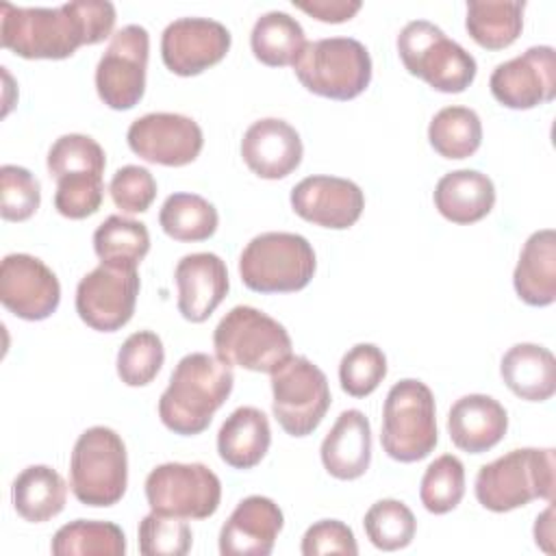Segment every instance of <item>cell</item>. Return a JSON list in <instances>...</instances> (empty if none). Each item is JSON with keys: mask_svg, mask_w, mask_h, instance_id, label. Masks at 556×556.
Returning <instances> with one entry per match:
<instances>
[{"mask_svg": "<svg viewBox=\"0 0 556 556\" xmlns=\"http://www.w3.org/2000/svg\"><path fill=\"white\" fill-rule=\"evenodd\" d=\"M106 0H74L61 7L0 4V41L22 59H67L80 46L104 41L115 26Z\"/></svg>", "mask_w": 556, "mask_h": 556, "instance_id": "cell-1", "label": "cell"}, {"mask_svg": "<svg viewBox=\"0 0 556 556\" xmlns=\"http://www.w3.org/2000/svg\"><path fill=\"white\" fill-rule=\"evenodd\" d=\"M232 384V367L224 361L204 352L182 356L159 400L163 426L180 437L204 432L215 410L228 400Z\"/></svg>", "mask_w": 556, "mask_h": 556, "instance_id": "cell-2", "label": "cell"}, {"mask_svg": "<svg viewBox=\"0 0 556 556\" xmlns=\"http://www.w3.org/2000/svg\"><path fill=\"white\" fill-rule=\"evenodd\" d=\"M554 450L521 447L482 465L476 476V500L493 513H508L532 500H554Z\"/></svg>", "mask_w": 556, "mask_h": 556, "instance_id": "cell-3", "label": "cell"}, {"mask_svg": "<svg viewBox=\"0 0 556 556\" xmlns=\"http://www.w3.org/2000/svg\"><path fill=\"white\" fill-rule=\"evenodd\" d=\"M213 348L219 361L250 371L274 374L291 354V337L282 324L267 313L239 304L230 308L213 332Z\"/></svg>", "mask_w": 556, "mask_h": 556, "instance_id": "cell-4", "label": "cell"}, {"mask_svg": "<svg viewBox=\"0 0 556 556\" xmlns=\"http://www.w3.org/2000/svg\"><path fill=\"white\" fill-rule=\"evenodd\" d=\"M70 486L85 506H113L128 486V456L122 437L106 426L87 428L74 443Z\"/></svg>", "mask_w": 556, "mask_h": 556, "instance_id": "cell-5", "label": "cell"}, {"mask_svg": "<svg viewBox=\"0 0 556 556\" xmlns=\"http://www.w3.org/2000/svg\"><path fill=\"white\" fill-rule=\"evenodd\" d=\"M317 261L306 237L295 232L256 235L239 256V276L256 293H293L304 289Z\"/></svg>", "mask_w": 556, "mask_h": 556, "instance_id": "cell-6", "label": "cell"}, {"mask_svg": "<svg viewBox=\"0 0 556 556\" xmlns=\"http://www.w3.org/2000/svg\"><path fill=\"white\" fill-rule=\"evenodd\" d=\"M439 441L437 408L430 387L415 378L395 382L384 400L380 443L400 463L426 458Z\"/></svg>", "mask_w": 556, "mask_h": 556, "instance_id": "cell-7", "label": "cell"}, {"mask_svg": "<svg viewBox=\"0 0 556 556\" xmlns=\"http://www.w3.org/2000/svg\"><path fill=\"white\" fill-rule=\"evenodd\" d=\"M397 54L408 74L443 93L465 91L478 72L476 59L428 20H413L400 30Z\"/></svg>", "mask_w": 556, "mask_h": 556, "instance_id": "cell-8", "label": "cell"}, {"mask_svg": "<svg viewBox=\"0 0 556 556\" xmlns=\"http://www.w3.org/2000/svg\"><path fill=\"white\" fill-rule=\"evenodd\" d=\"M298 80L315 96L352 100L371 80V56L352 37H328L308 41L293 63Z\"/></svg>", "mask_w": 556, "mask_h": 556, "instance_id": "cell-9", "label": "cell"}, {"mask_svg": "<svg viewBox=\"0 0 556 556\" xmlns=\"http://www.w3.org/2000/svg\"><path fill=\"white\" fill-rule=\"evenodd\" d=\"M271 410L291 437L311 434L330 408L326 374L306 356H291L271 374Z\"/></svg>", "mask_w": 556, "mask_h": 556, "instance_id": "cell-10", "label": "cell"}, {"mask_svg": "<svg viewBox=\"0 0 556 556\" xmlns=\"http://www.w3.org/2000/svg\"><path fill=\"white\" fill-rule=\"evenodd\" d=\"M146 500L161 515L206 519L219 506L222 482L202 463H163L146 478Z\"/></svg>", "mask_w": 556, "mask_h": 556, "instance_id": "cell-11", "label": "cell"}, {"mask_svg": "<svg viewBox=\"0 0 556 556\" xmlns=\"http://www.w3.org/2000/svg\"><path fill=\"white\" fill-rule=\"evenodd\" d=\"M150 35L139 24L119 28L96 67L100 100L115 111H128L143 98Z\"/></svg>", "mask_w": 556, "mask_h": 556, "instance_id": "cell-12", "label": "cell"}, {"mask_svg": "<svg viewBox=\"0 0 556 556\" xmlns=\"http://www.w3.org/2000/svg\"><path fill=\"white\" fill-rule=\"evenodd\" d=\"M137 269L100 263L76 287V313L98 332H115L135 313L139 295Z\"/></svg>", "mask_w": 556, "mask_h": 556, "instance_id": "cell-13", "label": "cell"}, {"mask_svg": "<svg viewBox=\"0 0 556 556\" xmlns=\"http://www.w3.org/2000/svg\"><path fill=\"white\" fill-rule=\"evenodd\" d=\"M130 150L148 161L167 167L189 165L204 146L202 128L195 119L180 113H146L126 132Z\"/></svg>", "mask_w": 556, "mask_h": 556, "instance_id": "cell-14", "label": "cell"}, {"mask_svg": "<svg viewBox=\"0 0 556 556\" xmlns=\"http://www.w3.org/2000/svg\"><path fill=\"white\" fill-rule=\"evenodd\" d=\"M0 302L20 319L41 321L61 302L59 278L37 256L7 254L0 265Z\"/></svg>", "mask_w": 556, "mask_h": 556, "instance_id": "cell-15", "label": "cell"}, {"mask_svg": "<svg viewBox=\"0 0 556 556\" xmlns=\"http://www.w3.org/2000/svg\"><path fill=\"white\" fill-rule=\"evenodd\" d=\"M489 87L493 98L508 109L526 111L556 96V52L552 46H532L523 54L500 63Z\"/></svg>", "mask_w": 556, "mask_h": 556, "instance_id": "cell-16", "label": "cell"}, {"mask_svg": "<svg viewBox=\"0 0 556 556\" xmlns=\"http://www.w3.org/2000/svg\"><path fill=\"white\" fill-rule=\"evenodd\" d=\"M230 33L208 17H180L161 35V56L176 76H198L219 63L230 50Z\"/></svg>", "mask_w": 556, "mask_h": 556, "instance_id": "cell-17", "label": "cell"}, {"mask_svg": "<svg viewBox=\"0 0 556 556\" xmlns=\"http://www.w3.org/2000/svg\"><path fill=\"white\" fill-rule=\"evenodd\" d=\"M291 208L315 226L345 230L358 222L365 208V195L348 178L306 176L291 189Z\"/></svg>", "mask_w": 556, "mask_h": 556, "instance_id": "cell-18", "label": "cell"}, {"mask_svg": "<svg viewBox=\"0 0 556 556\" xmlns=\"http://www.w3.org/2000/svg\"><path fill=\"white\" fill-rule=\"evenodd\" d=\"M285 526L280 506L265 495L241 500L219 532L222 556H267Z\"/></svg>", "mask_w": 556, "mask_h": 556, "instance_id": "cell-19", "label": "cell"}, {"mask_svg": "<svg viewBox=\"0 0 556 556\" xmlns=\"http://www.w3.org/2000/svg\"><path fill=\"white\" fill-rule=\"evenodd\" d=\"M302 139L298 130L278 117L256 119L241 139L245 165L265 180H278L298 169L302 161Z\"/></svg>", "mask_w": 556, "mask_h": 556, "instance_id": "cell-20", "label": "cell"}, {"mask_svg": "<svg viewBox=\"0 0 556 556\" xmlns=\"http://www.w3.org/2000/svg\"><path fill=\"white\" fill-rule=\"evenodd\" d=\"M174 278L178 287V311L193 324L206 321L230 287L226 263L213 252L182 256L174 269Z\"/></svg>", "mask_w": 556, "mask_h": 556, "instance_id": "cell-21", "label": "cell"}, {"mask_svg": "<svg viewBox=\"0 0 556 556\" xmlns=\"http://www.w3.org/2000/svg\"><path fill=\"white\" fill-rule=\"evenodd\" d=\"M508 430L506 408L491 395L469 393L456 400L447 415L452 443L467 454H482L495 447Z\"/></svg>", "mask_w": 556, "mask_h": 556, "instance_id": "cell-22", "label": "cell"}, {"mask_svg": "<svg viewBox=\"0 0 556 556\" xmlns=\"http://www.w3.org/2000/svg\"><path fill=\"white\" fill-rule=\"evenodd\" d=\"M324 469L337 480L361 478L371 463V426L369 419L356 410H343L334 426L321 441Z\"/></svg>", "mask_w": 556, "mask_h": 556, "instance_id": "cell-23", "label": "cell"}, {"mask_svg": "<svg viewBox=\"0 0 556 556\" xmlns=\"http://www.w3.org/2000/svg\"><path fill=\"white\" fill-rule=\"evenodd\" d=\"M495 204L493 180L478 169H456L439 178L434 206L452 224H476Z\"/></svg>", "mask_w": 556, "mask_h": 556, "instance_id": "cell-24", "label": "cell"}, {"mask_svg": "<svg viewBox=\"0 0 556 556\" xmlns=\"http://www.w3.org/2000/svg\"><path fill=\"white\" fill-rule=\"evenodd\" d=\"M513 285L530 306H549L556 300V232L536 230L521 248Z\"/></svg>", "mask_w": 556, "mask_h": 556, "instance_id": "cell-25", "label": "cell"}, {"mask_svg": "<svg viewBox=\"0 0 556 556\" xmlns=\"http://www.w3.org/2000/svg\"><path fill=\"white\" fill-rule=\"evenodd\" d=\"M271 443L267 415L254 406H239L232 410L217 432L219 458L232 469L256 467Z\"/></svg>", "mask_w": 556, "mask_h": 556, "instance_id": "cell-26", "label": "cell"}, {"mask_svg": "<svg viewBox=\"0 0 556 556\" xmlns=\"http://www.w3.org/2000/svg\"><path fill=\"white\" fill-rule=\"evenodd\" d=\"M504 384L521 400L545 402L556 391V358L536 343L513 345L500 363Z\"/></svg>", "mask_w": 556, "mask_h": 556, "instance_id": "cell-27", "label": "cell"}, {"mask_svg": "<svg viewBox=\"0 0 556 556\" xmlns=\"http://www.w3.org/2000/svg\"><path fill=\"white\" fill-rule=\"evenodd\" d=\"M11 500L22 519L43 523L65 508L67 484L52 467L30 465L13 480Z\"/></svg>", "mask_w": 556, "mask_h": 556, "instance_id": "cell-28", "label": "cell"}, {"mask_svg": "<svg viewBox=\"0 0 556 556\" xmlns=\"http://www.w3.org/2000/svg\"><path fill=\"white\" fill-rule=\"evenodd\" d=\"M526 2H467L465 28L469 37L486 50H504L517 41L523 28Z\"/></svg>", "mask_w": 556, "mask_h": 556, "instance_id": "cell-29", "label": "cell"}, {"mask_svg": "<svg viewBox=\"0 0 556 556\" xmlns=\"http://www.w3.org/2000/svg\"><path fill=\"white\" fill-rule=\"evenodd\" d=\"M254 56L269 67L293 65L306 46L302 24L285 11L263 13L250 33Z\"/></svg>", "mask_w": 556, "mask_h": 556, "instance_id": "cell-30", "label": "cell"}, {"mask_svg": "<svg viewBox=\"0 0 556 556\" xmlns=\"http://www.w3.org/2000/svg\"><path fill=\"white\" fill-rule=\"evenodd\" d=\"M93 250L100 263L137 269L150 250V232L143 222L109 215L93 232Z\"/></svg>", "mask_w": 556, "mask_h": 556, "instance_id": "cell-31", "label": "cell"}, {"mask_svg": "<svg viewBox=\"0 0 556 556\" xmlns=\"http://www.w3.org/2000/svg\"><path fill=\"white\" fill-rule=\"evenodd\" d=\"M50 552L54 556H124L126 536L113 521L76 519L54 532Z\"/></svg>", "mask_w": 556, "mask_h": 556, "instance_id": "cell-32", "label": "cell"}, {"mask_svg": "<svg viewBox=\"0 0 556 556\" xmlns=\"http://www.w3.org/2000/svg\"><path fill=\"white\" fill-rule=\"evenodd\" d=\"M159 224L176 241H204L219 224L217 208L198 193H172L161 206Z\"/></svg>", "mask_w": 556, "mask_h": 556, "instance_id": "cell-33", "label": "cell"}, {"mask_svg": "<svg viewBox=\"0 0 556 556\" xmlns=\"http://www.w3.org/2000/svg\"><path fill=\"white\" fill-rule=\"evenodd\" d=\"M428 141L443 159H467L482 143V122L469 106H445L430 119Z\"/></svg>", "mask_w": 556, "mask_h": 556, "instance_id": "cell-34", "label": "cell"}, {"mask_svg": "<svg viewBox=\"0 0 556 556\" xmlns=\"http://www.w3.org/2000/svg\"><path fill=\"white\" fill-rule=\"evenodd\" d=\"M363 528L371 545L382 552L406 547L417 530L413 510L400 500H378L369 506L363 519Z\"/></svg>", "mask_w": 556, "mask_h": 556, "instance_id": "cell-35", "label": "cell"}, {"mask_svg": "<svg viewBox=\"0 0 556 556\" xmlns=\"http://www.w3.org/2000/svg\"><path fill=\"white\" fill-rule=\"evenodd\" d=\"M465 495V467L454 454L434 458L421 478L419 497L428 513L445 515L454 510Z\"/></svg>", "mask_w": 556, "mask_h": 556, "instance_id": "cell-36", "label": "cell"}, {"mask_svg": "<svg viewBox=\"0 0 556 556\" xmlns=\"http://www.w3.org/2000/svg\"><path fill=\"white\" fill-rule=\"evenodd\" d=\"M48 172L54 180L74 174H96L102 176L106 167V156L102 146L80 132H70L59 137L48 150Z\"/></svg>", "mask_w": 556, "mask_h": 556, "instance_id": "cell-37", "label": "cell"}, {"mask_svg": "<svg viewBox=\"0 0 556 556\" xmlns=\"http://www.w3.org/2000/svg\"><path fill=\"white\" fill-rule=\"evenodd\" d=\"M165 361L163 341L152 330L132 332L117 352V376L128 387H146L161 371Z\"/></svg>", "mask_w": 556, "mask_h": 556, "instance_id": "cell-38", "label": "cell"}, {"mask_svg": "<svg viewBox=\"0 0 556 556\" xmlns=\"http://www.w3.org/2000/svg\"><path fill=\"white\" fill-rule=\"evenodd\" d=\"M387 376V356L374 343H356L339 363L341 389L352 397H365L378 389Z\"/></svg>", "mask_w": 556, "mask_h": 556, "instance_id": "cell-39", "label": "cell"}, {"mask_svg": "<svg viewBox=\"0 0 556 556\" xmlns=\"http://www.w3.org/2000/svg\"><path fill=\"white\" fill-rule=\"evenodd\" d=\"M137 534L143 556H185L193 541L187 519L154 510L141 519Z\"/></svg>", "mask_w": 556, "mask_h": 556, "instance_id": "cell-40", "label": "cell"}, {"mask_svg": "<svg viewBox=\"0 0 556 556\" xmlns=\"http://www.w3.org/2000/svg\"><path fill=\"white\" fill-rule=\"evenodd\" d=\"M41 204L39 180L20 165L0 167V215L7 222H24Z\"/></svg>", "mask_w": 556, "mask_h": 556, "instance_id": "cell-41", "label": "cell"}, {"mask_svg": "<svg viewBox=\"0 0 556 556\" xmlns=\"http://www.w3.org/2000/svg\"><path fill=\"white\" fill-rule=\"evenodd\" d=\"M104 198L102 176L74 174L56 180L54 208L70 219H85L93 215Z\"/></svg>", "mask_w": 556, "mask_h": 556, "instance_id": "cell-42", "label": "cell"}, {"mask_svg": "<svg viewBox=\"0 0 556 556\" xmlns=\"http://www.w3.org/2000/svg\"><path fill=\"white\" fill-rule=\"evenodd\" d=\"M109 193L122 213H143L156 198V180L141 165H124L113 174Z\"/></svg>", "mask_w": 556, "mask_h": 556, "instance_id": "cell-43", "label": "cell"}, {"mask_svg": "<svg viewBox=\"0 0 556 556\" xmlns=\"http://www.w3.org/2000/svg\"><path fill=\"white\" fill-rule=\"evenodd\" d=\"M300 549L304 556H319V554L356 556L358 554V545H356L352 528L339 519L315 521L304 532Z\"/></svg>", "mask_w": 556, "mask_h": 556, "instance_id": "cell-44", "label": "cell"}, {"mask_svg": "<svg viewBox=\"0 0 556 556\" xmlns=\"http://www.w3.org/2000/svg\"><path fill=\"white\" fill-rule=\"evenodd\" d=\"M293 4L308 13L311 17L328 24H341L352 20L361 11L358 0H308V2H295Z\"/></svg>", "mask_w": 556, "mask_h": 556, "instance_id": "cell-45", "label": "cell"}, {"mask_svg": "<svg viewBox=\"0 0 556 556\" xmlns=\"http://www.w3.org/2000/svg\"><path fill=\"white\" fill-rule=\"evenodd\" d=\"M552 506H547V510L536 517V523H534V539H536V545H541L545 552H552V545L549 541L554 539V532H552Z\"/></svg>", "mask_w": 556, "mask_h": 556, "instance_id": "cell-46", "label": "cell"}]
</instances>
